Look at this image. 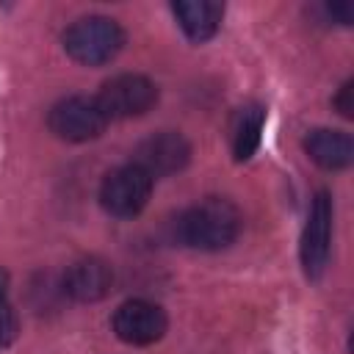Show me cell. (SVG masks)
Returning <instances> with one entry per match:
<instances>
[{"mask_svg":"<svg viewBox=\"0 0 354 354\" xmlns=\"http://www.w3.org/2000/svg\"><path fill=\"white\" fill-rule=\"evenodd\" d=\"M113 271L100 257H80L64 271V293L75 301H100L111 293Z\"/></svg>","mask_w":354,"mask_h":354,"instance_id":"9","label":"cell"},{"mask_svg":"<svg viewBox=\"0 0 354 354\" xmlns=\"http://www.w3.org/2000/svg\"><path fill=\"white\" fill-rule=\"evenodd\" d=\"M97 102L105 111L108 122L111 119H133V116H144L158 102V88L149 77L124 72V75H116L102 83Z\"/></svg>","mask_w":354,"mask_h":354,"instance_id":"5","label":"cell"},{"mask_svg":"<svg viewBox=\"0 0 354 354\" xmlns=\"http://www.w3.org/2000/svg\"><path fill=\"white\" fill-rule=\"evenodd\" d=\"M326 14H329L332 19H337L340 25H351V22H354V8H351V3H329V6H326Z\"/></svg>","mask_w":354,"mask_h":354,"instance_id":"15","label":"cell"},{"mask_svg":"<svg viewBox=\"0 0 354 354\" xmlns=\"http://www.w3.org/2000/svg\"><path fill=\"white\" fill-rule=\"evenodd\" d=\"M263 127H266V108L257 102H249L243 108L235 111L232 124H230V144H232V155L235 160H249L263 138Z\"/></svg>","mask_w":354,"mask_h":354,"instance_id":"12","label":"cell"},{"mask_svg":"<svg viewBox=\"0 0 354 354\" xmlns=\"http://www.w3.org/2000/svg\"><path fill=\"white\" fill-rule=\"evenodd\" d=\"M188 160H191V144L185 141V136L171 133V130H163V133L144 138L133 152V163L138 169H144L152 180L169 177L180 169H185Z\"/></svg>","mask_w":354,"mask_h":354,"instance_id":"7","label":"cell"},{"mask_svg":"<svg viewBox=\"0 0 354 354\" xmlns=\"http://www.w3.org/2000/svg\"><path fill=\"white\" fill-rule=\"evenodd\" d=\"M124 30L111 17H80L64 30V50L83 66H102L119 55Z\"/></svg>","mask_w":354,"mask_h":354,"instance_id":"2","label":"cell"},{"mask_svg":"<svg viewBox=\"0 0 354 354\" xmlns=\"http://www.w3.org/2000/svg\"><path fill=\"white\" fill-rule=\"evenodd\" d=\"M149 194H152V177L144 169H138L136 163L108 171L100 185V202L116 218L138 216L147 207Z\"/></svg>","mask_w":354,"mask_h":354,"instance_id":"4","label":"cell"},{"mask_svg":"<svg viewBox=\"0 0 354 354\" xmlns=\"http://www.w3.org/2000/svg\"><path fill=\"white\" fill-rule=\"evenodd\" d=\"M171 11L191 41L213 39L224 17V6L216 0H177L171 3Z\"/></svg>","mask_w":354,"mask_h":354,"instance_id":"10","label":"cell"},{"mask_svg":"<svg viewBox=\"0 0 354 354\" xmlns=\"http://www.w3.org/2000/svg\"><path fill=\"white\" fill-rule=\"evenodd\" d=\"M304 149L307 155L326 171H337L346 169L354 158V144L348 133L340 130H329V127H318L304 138Z\"/></svg>","mask_w":354,"mask_h":354,"instance_id":"11","label":"cell"},{"mask_svg":"<svg viewBox=\"0 0 354 354\" xmlns=\"http://www.w3.org/2000/svg\"><path fill=\"white\" fill-rule=\"evenodd\" d=\"M14 335H17V318L6 301V274L0 271V343H11Z\"/></svg>","mask_w":354,"mask_h":354,"instance_id":"13","label":"cell"},{"mask_svg":"<svg viewBox=\"0 0 354 354\" xmlns=\"http://www.w3.org/2000/svg\"><path fill=\"white\" fill-rule=\"evenodd\" d=\"M335 108H337L340 116H346V119L354 116V105H351V80L340 86V91H337V97H335Z\"/></svg>","mask_w":354,"mask_h":354,"instance_id":"14","label":"cell"},{"mask_svg":"<svg viewBox=\"0 0 354 354\" xmlns=\"http://www.w3.org/2000/svg\"><path fill=\"white\" fill-rule=\"evenodd\" d=\"M113 332L127 346H149L163 337L166 313L147 299H130L113 313Z\"/></svg>","mask_w":354,"mask_h":354,"instance_id":"8","label":"cell"},{"mask_svg":"<svg viewBox=\"0 0 354 354\" xmlns=\"http://www.w3.org/2000/svg\"><path fill=\"white\" fill-rule=\"evenodd\" d=\"M329 243H332V196L326 191H318L310 202L307 221L301 230V266L310 279H318L329 260Z\"/></svg>","mask_w":354,"mask_h":354,"instance_id":"6","label":"cell"},{"mask_svg":"<svg viewBox=\"0 0 354 354\" xmlns=\"http://www.w3.org/2000/svg\"><path fill=\"white\" fill-rule=\"evenodd\" d=\"M47 124L58 138L83 144V141L102 136V130L108 127V116L100 108L97 97L72 94V97H64L61 102H55L50 108Z\"/></svg>","mask_w":354,"mask_h":354,"instance_id":"3","label":"cell"},{"mask_svg":"<svg viewBox=\"0 0 354 354\" xmlns=\"http://www.w3.org/2000/svg\"><path fill=\"white\" fill-rule=\"evenodd\" d=\"M241 232V213L230 199L207 196L188 207L180 218V238L205 252H218L230 246Z\"/></svg>","mask_w":354,"mask_h":354,"instance_id":"1","label":"cell"}]
</instances>
